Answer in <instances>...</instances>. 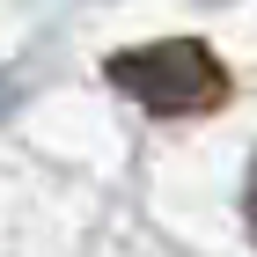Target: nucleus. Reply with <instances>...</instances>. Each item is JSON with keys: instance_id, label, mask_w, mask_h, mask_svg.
<instances>
[{"instance_id": "nucleus-2", "label": "nucleus", "mask_w": 257, "mask_h": 257, "mask_svg": "<svg viewBox=\"0 0 257 257\" xmlns=\"http://www.w3.org/2000/svg\"><path fill=\"white\" fill-rule=\"evenodd\" d=\"M242 213H250V235H257V162H250V184H242Z\"/></svg>"}, {"instance_id": "nucleus-1", "label": "nucleus", "mask_w": 257, "mask_h": 257, "mask_svg": "<svg viewBox=\"0 0 257 257\" xmlns=\"http://www.w3.org/2000/svg\"><path fill=\"white\" fill-rule=\"evenodd\" d=\"M103 81L133 96L140 110H155V118H206L220 103L235 96V81L228 66L206 52L198 37H155V44H125L103 59Z\"/></svg>"}]
</instances>
